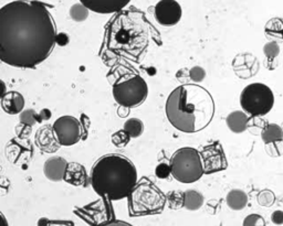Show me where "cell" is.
Masks as SVG:
<instances>
[{"label": "cell", "mask_w": 283, "mask_h": 226, "mask_svg": "<svg viewBox=\"0 0 283 226\" xmlns=\"http://www.w3.org/2000/svg\"><path fill=\"white\" fill-rule=\"evenodd\" d=\"M206 76V72L200 66H195L189 71V78L193 82H201Z\"/></svg>", "instance_id": "4dcf8cb0"}, {"label": "cell", "mask_w": 283, "mask_h": 226, "mask_svg": "<svg viewBox=\"0 0 283 226\" xmlns=\"http://www.w3.org/2000/svg\"><path fill=\"white\" fill-rule=\"evenodd\" d=\"M263 52H264L265 58H268V60H275L277 56L280 54L279 43L273 42V41L268 42L263 48Z\"/></svg>", "instance_id": "484cf974"}, {"label": "cell", "mask_w": 283, "mask_h": 226, "mask_svg": "<svg viewBox=\"0 0 283 226\" xmlns=\"http://www.w3.org/2000/svg\"><path fill=\"white\" fill-rule=\"evenodd\" d=\"M166 201L168 203V206L173 210L183 208L185 201V192L170 191L166 194Z\"/></svg>", "instance_id": "603a6c76"}, {"label": "cell", "mask_w": 283, "mask_h": 226, "mask_svg": "<svg viewBox=\"0 0 283 226\" xmlns=\"http://www.w3.org/2000/svg\"><path fill=\"white\" fill-rule=\"evenodd\" d=\"M274 198H274L273 193H272L271 191L264 190L259 194L258 202L260 206H271L274 202Z\"/></svg>", "instance_id": "f1b7e54d"}, {"label": "cell", "mask_w": 283, "mask_h": 226, "mask_svg": "<svg viewBox=\"0 0 283 226\" xmlns=\"http://www.w3.org/2000/svg\"><path fill=\"white\" fill-rule=\"evenodd\" d=\"M199 152L205 174H216V172L227 169L228 162L226 154L223 152L221 144L219 142L209 144L208 146L202 148Z\"/></svg>", "instance_id": "30bf717a"}, {"label": "cell", "mask_w": 283, "mask_h": 226, "mask_svg": "<svg viewBox=\"0 0 283 226\" xmlns=\"http://www.w3.org/2000/svg\"><path fill=\"white\" fill-rule=\"evenodd\" d=\"M274 95L271 88L262 83H252L245 86L240 95V105L250 116H264L272 110Z\"/></svg>", "instance_id": "ba28073f"}, {"label": "cell", "mask_w": 283, "mask_h": 226, "mask_svg": "<svg viewBox=\"0 0 283 226\" xmlns=\"http://www.w3.org/2000/svg\"><path fill=\"white\" fill-rule=\"evenodd\" d=\"M98 226H133V225H131L130 223H127V222H124V220H109V222L103 223V224L98 225Z\"/></svg>", "instance_id": "d6a6232c"}, {"label": "cell", "mask_w": 283, "mask_h": 226, "mask_svg": "<svg viewBox=\"0 0 283 226\" xmlns=\"http://www.w3.org/2000/svg\"><path fill=\"white\" fill-rule=\"evenodd\" d=\"M127 198L131 216L158 214L166 204V196L147 178H143L137 182Z\"/></svg>", "instance_id": "5b68a950"}, {"label": "cell", "mask_w": 283, "mask_h": 226, "mask_svg": "<svg viewBox=\"0 0 283 226\" xmlns=\"http://www.w3.org/2000/svg\"><path fill=\"white\" fill-rule=\"evenodd\" d=\"M52 128L61 146H73L82 138L81 122L73 116L59 117Z\"/></svg>", "instance_id": "9c48e42d"}, {"label": "cell", "mask_w": 283, "mask_h": 226, "mask_svg": "<svg viewBox=\"0 0 283 226\" xmlns=\"http://www.w3.org/2000/svg\"><path fill=\"white\" fill-rule=\"evenodd\" d=\"M148 86L140 74H124L113 84V98L117 104L125 108L141 105L146 100Z\"/></svg>", "instance_id": "52a82bcc"}, {"label": "cell", "mask_w": 283, "mask_h": 226, "mask_svg": "<svg viewBox=\"0 0 283 226\" xmlns=\"http://www.w3.org/2000/svg\"><path fill=\"white\" fill-rule=\"evenodd\" d=\"M37 117H38V115H37V112L34 110H28L21 114L20 122L27 126H33L38 122Z\"/></svg>", "instance_id": "83f0119b"}, {"label": "cell", "mask_w": 283, "mask_h": 226, "mask_svg": "<svg viewBox=\"0 0 283 226\" xmlns=\"http://www.w3.org/2000/svg\"><path fill=\"white\" fill-rule=\"evenodd\" d=\"M227 126L230 130L234 134H241L247 130L248 128V122H249V117L247 114L243 112L236 110L232 112L231 114H229L227 120Z\"/></svg>", "instance_id": "e0dca14e"}, {"label": "cell", "mask_w": 283, "mask_h": 226, "mask_svg": "<svg viewBox=\"0 0 283 226\" xmlns=\"http://www.w3.org/2000/svg\"><path fill=\"white\" fill-rule=\"evenodd\" d=\"M204 204V196L195 190H188L185 192L184 208L189 211H197Z\"/></svg>", "instance_id": "44dd1931"}, {"label": "cell", "mask_w": 283, "mask_h": 226, "mask_svg": "<svg viewBox=\"0 0 283 226\" xmlns=\"http://www.w3.org/2000/svg\"><path fill=\"white\" fill-rule=\"evenodd\" d=\"M272 223L275 225H282L283 224V211H274L271 215Z\"/></svg>", "instance_id": "1f68e13d"}, {"label": "cell", "mask_w": 283, "mask_h": 226, "mask_svg": "<svg viewBox=\"0 0 283 226\" xmlns=\"http://www.w3.org/2000/svg\"><path fill=\"white\" fill-rule=\"evenodd\" d=\"M261 138L265 144L283 142V129L276 124H268L261 132Z\"/></svg>", "instance_id": "ffe728a7"}, {"label": "cell", "mask_w": 283, "mask_h": 226, "mask_svg": "<svg viewBox=\"0 0 283 226\" xmlns=\"http://www.w3.org/2000/svg\"><path fill=\"white\" fill-rule=\"evenodd\" d=\"M47 226H73V223L65 222V220H51V222H48Z\"/></svg>", "instance_id": "836d02e7"}, {"label": "cell", "mask_w": 283, "mask_h": 226, "mask_svg": "<svg viewBox=\"0 0 283 226\" xmlns=\"http://www.w3.org/2000/svg\"><path fill=\"white\" fill-rule=\"evenodd\" d=\"M227 206L234 211H240L248 204V196L242 190H232L227 196Z\"/></svg>", "instance_id": "d6986e66"}, {"label": "cell", "mask_w": 283, "mask_h": 226, "mask_svg": "<svg viewBox=\"0 0 283 226\" xmlns=\"http://www.w3.org/2000/svg\"><path fill=\"white\" fill-rule=\"evenodd\" d=\"M63 180L72 186L82 188L88 186V184H91V178H89L87 170L82 164L77 162H71L68 164Z\"/></svg>", "instance_id": "4fadbf2b"}, {"label": "cell", "mask_w": 283, "mask_h": 226, "mask_svg": "<svg viewBox=\"0 0 283 226\" xmlns=\"http://www.w3.org/2000/svg\"><path fill=\"white\" fill-rule=\"evenodd\" d=\"M2 107L7 114H19L25 108L24 96L15 90L5 93V95L2 96Z\"/></svg>", "instance_id": "2e32d148"}, {"label": "cell", "mask_w": 283, "mask_h": 226, "mask_svg": "<svg viewBox=\"0 0 283 226\" xmlns=\"http://www.w3.org/2000/svg\"><path fill=\"white\" fill-rule=\"evenodd\" d=\"M155 174H156L158 179H167V178H169V176L172 174V168H170V164L166 162H161L156 166Z\"/></svg>", "instance_id": "f546056e"}, {"label": "cell", "mask_w": 283, "mask_h": 226, "mask_svg": "<svg viewBox=\"0 0 283 226\" xmlns=\"http://www.w3.org/2000/svg\"><path fill=\"white\" fill-rule=\"evenodd\" d=\"M130 139H131L130 134H127L124 129H122V130H119L112 134V142H113L115 147L119 148L125 147L126 144L130 142Z\"/></svg>", "instance_id": "d4e9b609"}, {"label": "cell", "mask_w": 283, "mask_h": 226, "mask_svg": "<svg viewBox=\"0 0 283 226\" xmlns=\"http://www.w3.org/2000/svg\"><path fill=\"white\" fill-rule=\"evenodd\" d=\"M70 16L77 22H82L89 17V9L82 4H76L70 9Z\"/></svg>", "instance_id": "cb8c5ba5"}, {"label": "cell", "mask_w": 283, "mask_h": 226, "mask_svg": "<svg viewBox=\"0 0 283 226\" xmlns=\"http://www.w3.org/2000/svg\"><path fill=\"white\" fill-rule=\"evenodd\" d=\"M161 40L155 26L141 10L131 8L117 12L105 26L104 48L115 56L137 62L151 41Z\"/></svg>", "instance_id": "7a4b0ae2"}, {"label": "cell", "mask_w": 283, "mask_h": 226, "mask_svg": "<svg viewBox=\"0 0 283 226\" xmlns=\"http://www.w3.org/2000/svg\"><path fill=\"white\" fill-rule=\"evenodd\" d=\"M80 2L91 12L108 14L122 12L131 0H80Z\"/></svg>", "instance_id": "7c38bea8"}, {"label": "cell", "mask_w": 283, "mask_h": 226, "mask_svg": "<svg viewBox=\"0 0 283 226\" xmlns=\"http://www.w3.org/2000/svg\"><path fill=\"white\" fill-rule=\"evenodd\" d=\"M264 34L266 39L276 43H283V19L272 18L264 26Z\"/></svg>", "instance_id": "ac0fdd59"}, {"label": "cell", "mask_w": 283, "mask_h": 226, "mask_svg": "<svg viewBox=\"0 0 283 226\" xmlns=\"http://www.w3.org/2000/svg\"><path fill=\"white\" fill-rule=\"evenodd\" d=\"M68 162L62 157H52L49 158L44 166L45 176L50 181H61L65 178L66 170L68 168Z\"/></svg>", "instance_id": "9a60e30c"}, {"label": "cell", "mask_w": 283, "mask_h": 226, "mask_svg": "<svg viewBox=\"0 0 283 226\" xmlns=\"http://www.w3.org/2000/svg\"><path fill=\"white\" fill-rule=\"evenodd\" d=\"M124 130L130 134L131 138L140 137L144 132V124L138 118H130L124 124Z\"/></svg>", "instance_id": "7402d4cb"}, {"label": "cell", "mask_w": 283, "mask_h": 226, "mask_svg": "<svg viewBox=\"0 0 283 226\" xmlns=\"http://www.w3.org/2000/svg\"><path fill=\"white\" fill-rule=\"evenodd\" d=\"M57 39L47 4L16 0L0 9V60L8 66L35 68L50 56Z\"/></svg>", "instance_id": "6da1fadb"}, {"label": "cell", "mask_w": 283, "mask_h": 226, "mask_svg": "<svg viewBox=\"0 0 283 226\" xmlns=\"http://www.w3.org/2000/svg\"><path fill=\"white\" fill-rule=\"evenodd\" d=\"M242 226H265V220L259 214H250L243 220Z\"/></svg>", "instance_id": "4316f807"}, {"label": "cell", "mask_w": 283, "mask_h": 226, "mask_svg": "<svg viewBox=\"0 0 283 226\" xmlns=\"http://www.w3.org/2000/svg\"><path fill=\"white\" fill-rule=\"evenodd\" d=\"M36 144L42 152H53L59 148V140L52 126H45L36 134Z\"/></svg>", "instance_id": "5bb4252c"}, {"label": "cell", "mask_w": 283, "mask_h": 226, "mask_svg": "<svg viewBox=\"0 0 283 226\" xmlns=\"http://www.w3.org/2000/svg\"><path fill=\"white\" fill-rule=\"evenodd\" d=\"M91 184L106 201L129 198L137 184V171L132 161L122 154H106L94 164Z\"/></svg>", "instance_id": "277c9868"}, {"label": "cell", "mask_w": 283, "mask_h": 226, "mask_svg": "<svg viewBox=\"0 0 283 226\" xmlns=\"http://www.w3.org/2000/svg\"><path fill=\"white\" fill-rule=\"evenodd\" d=\"M154 16L159 24L173 26L181 18V7L176 0H161L154 8Z\"/></svg>", "instance_id": "8fae6325"}, {"label": "cell", "mask_w": 283, "mask_h": 226, "mask_svg": "<svg viewBox=\"0 0 283 226\" xmlns=\"http://www.w3.org/2000/svg\"><path fill=\"white\" fill-rule=\"evenodd\" d=\"M169 122L186 134L205 129L215 114V102L208 90L197 84H184L176 88L165 105Z\"/></svg>", "instance_id": "3957f363"}, {"label": "cell", "mask_w": 283, "mask_h": 226, "mask_svg": "<svg viewBox=\"0 0 283 226\" xmlns=\"http://www.w3.org/2000/svg\"><path fill=\"white\" fill-rule=\"evenodd\" d=\"M170 168L174 179L181 184H194L204 172L200 152L195 148H180L170 158Z\"/></svg>", "instance_id": "8992f818"}]
</instances>
